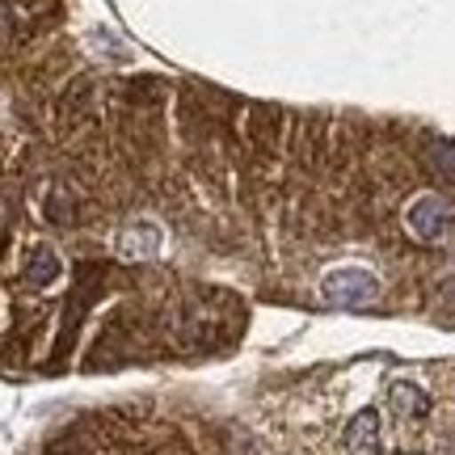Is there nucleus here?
<instances>
[{
	"label": "nucleus",
	"instance_id": "obj_1",
	"mask_svg": "<svg viewBox=\"0 0 455 455\" xmlns=\"http://www.w3.org/2000/svg\"><path fill=\"white\" fill-rule=\"evenodd\" d=\"M321 295L333 308H358V304H371L379 295V283H375L371 270H358V266H341V270H329L321 278Z\"/></svg>",
	"mask_w": 455,
	"mask_h": 455
},
{
	"label": "nucleus",
	"instance_id": "obj_2",
	"mask_svg": "<svg viewBox=\"0 0 455 455\" xmlns=\"http://www.w3.org/2000/svg\"><path fill=\"white\" fill-rule=\"evenodd\" d=\"M161 244H164V232L156 220H131V224L118 232L114 249H118V258H127V261H148L161 253Z\"/></svg>",
	"mask_w": 455,
	"mask_h": 455
},
{
	"label": "nucleus",
	"instance_id": "obj_3",
	"mask_svg": "<svg viewBox=\"0 0 455 455\" xmlns=\"http://www.w3.org/2000/svg\"><path fill=\"white\" fill-rule=\"evenodd\" d=\"M443 224H447V207H443L439 198H418V203L409 207V228H413V236L439 241Z\"/></svg>",
	"mask_w": 455,
	"mask_h": 455
},
{
	"label": "nucleus",
	"instance_id": "obj_4",
	"mask_svg": "<svg viewBox=\"0 0 455 455\" xmlns=\"http://www.w3.org/2000/svg\"><path fill=\"white\" fill-rule=\"evenodd\" d=\"M346 451L350 455H379V418H375V409H363L355 422L346 426Z\"/></svg>",
	"mask_w": 455,
	"mask_h": 455
},
{
	"label": "nucleus",
	"instance_id": "obj_5",
	"mask_svg": "<svg viewBox=\"0 0 455 455\" xmlns=\"http://www.w3.org/2000/svg\"><path fill=\"white\" fill-rule=\"evenodd\" d=\"M388 405L401 413V418H426V409H430V401H426V392L418 388V384H409V379H396L388 388Z\"/></svg>",
	"mask_w": 455,
	"mask_h": 455
},
{
	"label": "nucleus",
	"instance_id": "obj_6",
	"mask_svg": "<svg viewBox=\"0 0 455 455\" xmlns=\"http://www.w3.org/2000/svg\"><path fill=\"white\" fill-rule=\"evenodd\" d=\"M55 275H60L55 249H38L30 258V266H26V283H30V287H47V283H55Z\"/></svg>",
	"mask_w": 455,
	"mask_h": 455
},
{
	"label": "nucleus",
	"instance_id": "obj_7",
	"mask_svg": "<svg viewBox=\"0 0 455 455\" xmlns=\"http://www.w3.org/2000/svg\"><path fill=\"white\" fill-rule=\"evenodd\" d=\"M435 169L455 178V144H439V148H435Z\"/></svg>",
	"mask_w": 455,
	"mask_h": 455
}]
</instances>
